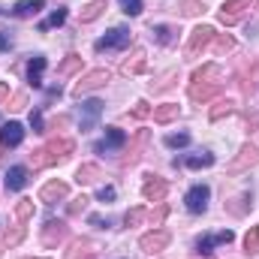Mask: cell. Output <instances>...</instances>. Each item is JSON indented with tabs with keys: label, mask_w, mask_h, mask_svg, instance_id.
<instances>
[{
	"label": "cell",
	"mask_w": 259,
	"mask_h": 259,
	"mask_svg": "<svg viewBox=\"0 0 259 259\" xmlns=\"http://www.w3.org/2000/svg\"><path fill=\"white\" fill-rule=\"evenodd\" d=\"M130 42H133L130 27H112L103 39L94 42V49H97V52H121V49H127Z\"/></svg>",
	"instance_id": "cell-1"
},
{
	"label": "cell",
	"mask_w": 259,
	"mask_h": 259,
	"mask_svg": "<svg viewBox=\"0 0 259 259\" xmlns=\"http://www.w3.org/2000/svg\"><path fill=\"white\" fill-rule=\"evenodd\" d=\"M109 78H112V72H109V69H91V72H84V75L72 84V97H84V94H91V91L103 88Z\"/></svg>",
	"instance_id": "cell-2"
},
{
	"label": "cell",
	"mask_w": 259,
	"mask_h": 259,
	"mask_svg": "<svg viewBox=\"0 0 259 259\" xmlns=\"http://www.w3.org/2000/svg\"><path fill=\"white\" fill-rule=\"evenodd\" d=\"M208 199H211V187H208V184H193V187L187 190V196H184V205H187L190 214H205Z\"/></svg>",
	"instance_id": "cell-3"
},
{
	"label": "cell",
	"mask_w": 259,
	"mask_h": 259,
	"mask_svg": "<svg viewBox=\"0 0 259 259\" xmlns=\"http://www.w3.org/2000/svg\"><path fill=\"white\" fill-rule=\"evenodd\" d=\"M232 241H235L232 229H223V232H217V235H199V238H196V253L211 256L214 247H220V244H232Z\"/></svg>",
	"instance_id": "cell-4"
},
{
	"label": "cell",
	"mask_w": 259,
	"mask_h": 259,
	"mask_svg": "<svg viewBox=\"0 0 259 259\" xmlns=\"http://www.w3.org/2000/svg\"><path fill=\"white\" fill-rule=\"evenodd\" d=\"M169 241H172V235L166 232V229H154V232H148V235H142L139 238V247L145 250V253H160V250H166L169 247Z\"/></svg>",
	"instance_id": "cell-5"
},
{
	"label": "cell",
	"mask_w": 259,
	"mask_h": 259,
	"mask_svg": "<svg viewBox=\"0 0 259 259\" xmlns=\"http://www.w3.org/2000/svg\"><path fill=\"white\" fill-rule=\"evenodd\" d=\"M103 115V100H84L81 103V118H78V130L91 133L97 127V118Z\"/></svg>",
	"instance_id": "cell-6"
},
{
	"label": "cell",
	"mask_w": 259,
	"mask_h": 259,
	"mask_svg": "<svg viewBox=\"0 0 259 259\" xmlns=\"http://www.w3.org/2000/svg\"><path fill=\"white\" fill-rule=\"evenodd\" d=\"M259 163V148L256 145H244L241 151H238V157L229 163V172L232 175H241V172H247L250 166H256Z\"/></svg>",
	"instance_id": "cell-7"
},
{
	"label": "cell",
	"mask_w": 259,
	"mask_h": 259,
	"mask_svg": "<svg viewBox=\"0 0 259 259\" xmlns=\"http://www.w3.org/2000/svg\"><path fill=\"white\" fill-rule=\"evenodd\" d=\"M250 3H253V0H226L223 9H220V24H226V27L238 24V21H241V12L250 9Z\"/></svg>",
	"instance_id": "cell-8"
},
{
	"label": "cell",
	"mask_w": 259,
	"mask_h": 259,
	"mask_svg": "<svg viewBox=\"0 0 259 259\" xmlns=\"http://www.w3.org/2000/svg\"><path fill=\"white\" fill-rule=\"evenodd\" d=\"M214 36H217V33H214V27H211V24L196 27L193 33H190V42H187V55H199L202 49H208Z\"/></svg>",
	"instance_id": "cell-9"
},
{
	"label": "cell",
	"mask_w": 259,
	"mask_h": 259,
	"mask_svg": "<svg viewBox=\"0 0 259 259\" xmlns=\"http://www.w3.org/2000/svg\"><path fill=\"white\" fill-rule=\"evenodd\" d=\"M169 193V184H166V178H160V175H148V181L142 184V196L148 199V202H163Z\"/></svg>",
	"instance_id": "cell-10"
},
{
	"label": "cell",
	"mask_w": 259,
	"mask_h": 259,
	"mask_svg": "<svg viewBox=\"0 0 259 259\" xmlns=\"http://www.w3.org/2000/svg\"><path fill=\"white\" fill-rule=\"evenodd\" d=\"M66 232H69V226H66L64 220H49V223L42 226V244H46V247H58L66 238Z\"/></svg>",
	"instance_id": "cell-11"
},
{
	"label": "cell",
	"mask_w": 259,
	"mask_h": 259,
	"mask_svg": "<svg viewBox=\"0 0 259 259\" xmlns=\"http://www.w3.org/2000/svg\"><path fill=\"white\" fill-rule=\"evenodd\" d=\"M124 142H127V133H124V130L106 127V139H103V142H97V154H112V151L124 148Z\"/></svg>",
	"instance_id": "cell-12"
},
{
	"label": "cell",
	"mask_w": 259,
	"mask_h": 259,
	"mask_svg": "<svg viewBox=\"0 0 259 259\" xmlns=\"http://www.w3.org/2000/svg\"><path fill=\"white\" fill-rule=\"evenodd\" d=\"M21 142H24V127L18 121H9L0 127V145L3 148H18Z\"/></svg>",
	"instance_id": "cell-13"
},
{
	"label": "cell",
	"mask_w": 259,
	"mask_h": 259,
	"mask_svg": "<svg viewBox=\"0 0 259 259\" xmlns=\"http://www.w3.org/2000/svg\"><path fill=\"white\" fill-rule=\"evenodd\" d=\"M66 196H69V184H66V181H49V184L39 190V202L55 205L58 199H66Z\"/></svg>",
	"instance_id": "cell-14"
},
{
	"label": "cell",
	"mask_w": 259,
	"mask_h": 259,
	"mask_svg": "<svg viewBox=\"0 0 259 259\" xmlns=\"http://www.w3.org/2000/svg\"><path fill=\"white\" fill-rule=\"evenodd\" d=\"M24 184H27V166H9V172H6V190L18 193V190H24Z\"/></svg>",
	"instance_id": "cell-15"
},
{
	"label": "cell",
	"mask_w": 259,
	"mask_h": 259,
	"mask_svg": "<svg viewBox=\"0 0 259 259\" xmlns=\"http://www.w3.org/2000/svg\"><path fill=\"white\" fill-rule=\"evenodd\" d=\"M220 94V84H205V81H193L190 84V100L193 103H208Z\"/></svg>",
	"instance_id": "cell-16"
},
{
	"label": "cell",
	"mask_w": 259,
	"mask_h": 259,
	"mask_svg": "<svg viewBox=\"0 0 259 259\" xmlns=\"http://www.w3.org/2000/svg\"><path fill=\"white\" fill-rule=\"evenodd\" d=\"M46 66H49V61H46L42 55H36V58L27 64V81H30V88H42V72H46Z\"/></svg>",
	"instance_id": "cell-17"
},
{
	"label": "cell",
	"mask_w": 259,
	"mask_h": 259,
	"mask_svg": "<svg viewBox=\"0 0 259 259\" xmlns=\"http://www.w3.org/2000/svg\"><path fill=\"white\" fill-rule=\"evenodd\" d=\"M46 148H49V154H52L55 163H58V160H66V157L75 151V142H72V139H52Z\"/></svg>",
	"instance_id": "cell-18"
},
{
	"label": "cell",
	"mask_w": 259,
	"mask_h": 259,
	"mask_svg": "<svg viewBox=\"0 0 259 259\" xmlns=\"http://www.w3.org/2000/svg\"><path fill=\"white\" fill-rule=\"evenodd\" d=\"M151 115H154V124H172L181 115V106L178 103H166V106H157Z\"/></svg>",
	"instance_id": "cell-19"
},
{
	"label": "cell",
	"mask_w": 259,
	"mask_h": 259,
	"mask_svg": "<svg viewBox=\"0 0 259 259\" xmlns=\"http://www.w3.org/2000/svg\"><path fill=\"white\" fill-rule=\"evenodd\" d=\"M39 9H46V0H18L9 12H12L15 18H27V15H36Z\"/></svg>",
	"instance_id": "cell-20"
},
{
	"label": "cell",
	"mask_w": 259,
	"mask_h": 259,
	"mask_svg": "<svg viewBox=\"0 0 259 259\" xmlns=\"http://www.w3.org/2000/svg\"><path fill=\"white\" fill-rule=\"evenodd\" d=\"M100 178H103V169L94 166V163H81V166L75 169V181H78V184H94V181H100Z\"/></svg>",
	"instance_id": "cell-21"
},
{
	"label": "cell",
	"mask_w": 259,
	"mask_h": 259,
	"mask_svg": "<svg viewBox=\"0 0 259 259\" xmlns=\"http://www.w3.org/2000/svg\"><path fill=\"white\" fill-rule=\"evenodd\" d=\"M94 253V241L91 238H75L66 250V259H88Z\"/></svg>",
	"instance_id": "cell-22"
},
{
	"label": "cell",
	"mask_w": 259,
	"mask_h": 259,
	"mask_svg": "<svg viewBox=\"0 0 259 259\" xmlns=\"http://www.w3.org/2000/svg\"><path fill=\"white\" fill-rule=\"evenodd\" d=\"M151 33H154V39H157L160 46H172L178 30H175L172 24H154V27H151Z\"/></svg>",
	"instance_id": "cell-23"
},
{
	"label": "cell",
	"mask_w": 259,
	"mask_h": 259,
	"mask_svg": "<svg viewBox=\"0 0 259 259\" xmlns=\"http://www.w3.org/2000/svg\"><path fill=\"white\" fill-rule=\"evenodd\" d=\"M232 112H235V103H232V100H220V103H214V106H211V112H208V118H211V121L217 124V121H223V118H229Z\"/></svg>",
	"instance_id": "cell-24"
},
{
	"label": "cell",
	"mask_w": 259,
	"mask_h": 259,
	"mask_svg": "<svg viewBox=\"0 0 259 259\" xmlns=\"http://www.w3.org/2000/svg\"><path fill=\"white\" fill-rule=\"evenodd\" d=\"M142 69H145V52H142V49H136V52H133V58L121 66V72H124V75H136V72H142Z\"/></svg>",
	"instance_id": "cell-25"
},
{
	"label": "cell",
	"mask_w": 259,
	"mask_h": 259,
	"mask_svg": "<svg viewBox=\"0 0 259 259\" xmlns=\"http://www.w3.org/2000/svg\"><path fill=\"white\" fill-rule=\"evenodd\" d=\"M66 15H69V12H66L64 6H58V9H55L49 18H46V21H39V30L46 33V30H52V27H61V24L66 21Z\"/></svg>",
	"instance_id": "cell-26"
},
{
	"label": "cell",
	"mask_w": 259,
	"mask_h": 259,
	"mask_svg": "<svg viewBox=\"0 0 259 259\" xmlns=\"http://www.w3.org/2000/svg\"><path fill=\"white\" fill-rule=\"evenodd\" d=\"M184 166H187V169H208V166H214V154H208V151L193 154V157L184 160Z\"/></svg>",
	"instance_id": "cell-27"
},
{
	"label": "cell",
	"mask_w": 259,
	"mask_h": 259,
	"mask_svg": "<svg viewBox=\"0 0 259 259\" xmlns=\"http://www.w3.org/2000/svg\"><path fill=\"white\" fill-rule=\"evenodd\" d=\"M55 163V157L49 154V148H36L33 154H30V166L33 169H46V166H52Z\"/></svg>",
	"instance_id": "cell-28"
},
{
	"label": "cell",
	"mask_w": 259,
	"mask_h": 259,
	"mask_svg": "<svg viewBox=\"0 0 259 259\" xmlns=\"http://www.w3.org/2000/svg\"><path fill=\"white\" fill-rule=\"evenodd\" d=\"M81 69V58L78 55H66L64 61L58 64V75H72V72H78Z\"/></svg>",
	"instance_id": "cell-29"
},
{
	"label": "cell",
	"mask_w": 259,
	"mask_h": 259,
	"mask_svg": "<svg viewBox=\"0 0 259 259\" xmlns=\"http://www.w3.org/2000/svg\"><path fill=\"white\" fill-rule=\"evenodd\" d=\"M103 9H106V0H91V3L81 9V21H94V18H100Z\"/></svg>",
	"instance_id": "cell-30"
},
{
	"label": "cell",
	"mask_w": 259,
	"mask_h": 259,
	"mask_svg": "<svg viewBox=\"0 0 259 259\" xmlns=\"http://www.w3.org/2000/svg\"><path fill=\"white\" fill-rule=\"evenodd\" d=\"M15 217H18V223H27L33 217V199H21L15 205Z\"/></svg>",
	"instance_id": "cell-31"
},
{
	"label": "cell",
	"mask_w": 259,
	"mask_h": 259,
	"mask_svg": "<svg viewBox=\"0 0 259 259\" xmlns=\"http://www.w3.org/2000/svg\"><path fill=\"white\" fill-rule=\"evenodd\" d=\"M244 253H250V256L259 253V226H253V229L244 235Z\"/></svg>",
	"instance_id": "cell-32"
},
{
	"label": "cell",
	"mask_w": 259,
	"mask_h": 259,
	"mask_svg": "<svg viewBox=\"0 0 259 259\" xmlns=\"http://www.w3.org/2000/svg\"><path fill=\"white\" fill-rule=\"evenodd\" d=\"M193 139H190V133H169L166 136V148H187Z\"/></svg>",
	"instance_id": "cell-33"
},
{
	"label": "cell",
	"mask_w": 259,
	"mask_h": 259,
	"mask_svg": "<svg viewBox=\"0 0 259 259\" xmlns=\"http://www.w3.org/2000/svg\"><path fill=\"white\" fill-rule=\"evenodd\" d=\"M211 46H214V52H220V55H226V52H232V49H235V39L223 33V36H214V39H211Z\"/></svg>",
	"instance_id": "cell-34"
},
{
	"label": "cell",
	"mask_w": 259,
	"mask_h": 259,
	"mask_svg": "<svg viewBox=\"0 0 259 259\" xmlns=\"http://www.w3.org/2000/svg\"><path fill=\"white\" fill-rule=\"evenodd\" d=\"M145 217H148L145 208H130L127 214H124V223H127V226H136V223H142Z\"/></svg>",
	"instance_id": "cell-35"
},
{
	"label": "cell",
	"mask_w": 259,
	"mask_h": 259,
	"mask_svg": "<svg viewBox=\"0 0 259 259\" xmlns=\"http://www.w3.org/2000/svg\"><path fill=\"white\" fill-rule=\"evenodd\" d=\"M145 142H148V130H139V136H136V139H133V145H130V163L139 157V148H142Z\"/></svg>",
	"instance_id": "cell-36"
},
{
	"label": "cell",
	"mask_w": 259,
	"mask_h": 259,
	"mask_svg": "<svg viewBox=\"0 0 259 259\" xmlns=\"http://www.w3.org/2000/svg\"><path fill=\"white\" fill-rule=\"evenodd\" d=\"M220 72V66L217 64H205L202 69H196L193 72V81H205V78H211V75H217Z\"/></svg>",
	"instance_id": "cell-37"
},
{
	"label": "cell",
	"mask_w": 259,
	"mask_h": 259,
	"mask_svg": "<svg viewBox=\"0 0 259 259\" xmlns=\"http://www.w3.org/2000/svg\"><path fill=\"white\" fill-rule=\"evenodd\" d=\"M118 3H121V9H124L127 15H133V18H136V15H142V9H145V6H142V0H118Z\"/></svg>",
	"instance_id": "cell-38"
},
{
	"label": "cell",
	"mask_w": 259,
	"mask_h": 259,
	"mask_svg": "<svg viewBox=\"0 0 259 259\" xmlns=\"http://www.w3.org/2000/svg\"><path fill=\"white\" fill-rule=\"evenodd\" d=\"M21 238H24V223H18L12 232H6V238H3V241H6V247H12V244H18Z\"/></svg>",
	"instance_id": "cell-39"
},
{
	"label": "cell",
	"mask_w": 259,
	"mask_h": 259,
	"mask_svg": "<svg viewBox=\"0 0 259 259\" xmlns=\"http://www.w3.org/2000/svg\"><path fill=\"white\" fill-rule=\"evenodd\" d=\"M30 127H33V133H46V121H42V112L39 109L30 112Z\"/></svg>",
	"instance_id": "cell-40"
},
{
	"label": "cell",
	"mask_w": 259,
	"mask_h": 259,
	"mask_svg": "<svg viewBox=\"0 0 259 259\" xmlns=\"http://www.w3.org/2000/svg\"><path fill=\"white\" fill-rule=\"evenodd\" d=\"M151 112H154V109H151V106H148L145 100H139V103L133 106V118H148Z\"/></svg>",
	"instance_id": "cell-41"
},
{
	"label": "cell",
	"mask_w": 259,
	"mask_h": 259,
	"mask_svg": "<svg viewBox=\"0 0 259 259\" xmlns=\"http://www.w3.org/2000/svg\"><path fill=\"white\" fill-rule=\"evenodd\" d=\"M84 208H88V199H84V196H78V199H72V202L66 205V211H69V214H81Z\"/></svg>",
	"instance_id": "cell-42"
},
{
	"label": "cell",
	"mask_w": 259,
	"mask_h": 259,
	"mask_svg": "<svg viewBox=\"0 0 259 259\" xmlns=\"http://www.w3.org/2000/svg\"><path fill=\"white\" fill-rule=\"evenodd\" d=\"M166 214H169V205H166V202H160V208L151 214V223H154V226H160V223L166 220Z\"/></svg>",
	"instance_id": "cell-43"
},
{
	"label": "cell",
	"mask_w": 259,
	"mask_h": 259,
	"mask_svg": "<svg viewBox=\"0 0 259 259\" xmlns=\"http://www.w3.org/2000/svg\"><path fill=\"white\" fill-rule=\"evenodd\" d=\"M115 196H118V190H115V187H100L97 199H100V202H115Z\"/></svg>",
	"instance_id": "cell-44"
},
{
	"label": "cell",
	"mask_w": 259,
	"mask_h": 259,
	"mask_svg": "<svg viewBox=\"0 0 259 259\" xmlns=\"http://www.w3.org/2000/svg\"><path fill=\"white\" fill-rule=\"evenodd\" d=\"M88 220H91V226H97V229H106V226H112V223H109V217H100V214H91Z\"/></svg>",
	"instance_id": "cell-45"
},
{
	"label": "cell",
	"mask_w": 259,
	"mask_h": 259,
	"mask_svg": "<svg viewBox=\"0 0 259 259\" xmlns=\"http://www.w3.org/2000/svg\"><path fill=\"white\" fill-rule=\"evenodd\" d=\"M24 103H27V97H24V94H15V97H12V106H9V109H24Z\"/></svg>",
	"instance_id": "cell-46"
},
{
	"label": "cell",
	"mask_w": 259,
	"mask_h": 259,
	"mask_svg": "<svg viewBox=\"0 0 259 259\" xmlns=\"http://www.w3.org/2000/svg\"><path fill=\"white\" fill-rule=\"evenodd\" d=\"M12 49V39L6 36V30H0V52H9Z\"/></svg>",
	"instance_id": "cell-47"
},
{
	"label": "cell",
	"mask_w": 259,
	"mask_h": 259,
	"mask_svg": "<svg viewBox=\"0 0 259 259\" xmlns=\"http://www.w3.org/2000/svg\"><path fill=\"white\" fill-rule=\"evenodd\" d=\"M9 97V84L6 81H0V100H6Z\"/></svg>",
	"instance_id": "cell-48"
}]
</instances>
